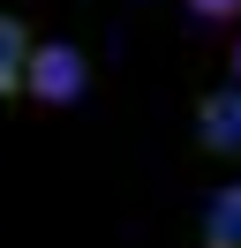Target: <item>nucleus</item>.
I'll use <instances>...</instances> for the list:
<instances>
[{"label":"nucleus","mask_w":241,"mask_h":248,"mask_svg":"<svg viewBox=\"0 0 241 248\" xmlns=\"http://www.w3.org/2000/svg\"><path fill=\"white\" fill-rule=\"evenodd\" d=\"M90 91V53L75 38H38L30 53V76H23V98L30 106H75Z\"/></svg>","instance_id":"obj_1"},{"label":"nucleus","mask_w":241,"mask_h":248,"mask_svg":"<svg viewBox=\"0 0 241 248\" xmlns=\"http://www.w3.org/2000/svg\"><path fill=\"white\" fill-rule=\"evenodd\" d=\"M189 16L204 23V31H234V23H241V0H189Z\"/></svg>","instance_id":"obj_5"},{"label":"nucleus","mask_w":241,"mask_h":248,"mask_svg":"<svg viewBox=\"0 0 241 248\" xmlns=\"http://www.w3.org/2000/svg\"><path fill=\"white\" fill-rule=\"evenodd\" d=\"M196 151H211V158H241V91H234V83L196 91Z\"/></svg>","instance_id":"obj_2"},{"label":"nucleus","mask_w":241,"mask_h":248,"mask_svg":"<svg viewBox=\"0 0 241 248\" xmlns=\"http://www.w3.org/2000/svg\"><path fill=\"white\" fill-rule=\"evenodd\" d=\"M30 53H38V31H30L23 16H8V8H0V106H15V98H23Z\"/></svg>","instance_id":"obj_3"},{"label":"nucleus","mask_w":241,"mask_h":248,"mask_svg":"<svg viewBox=\"0 0 241 248\" xmlns=\"http://www.w3.org/2000/svg\"><path fill=\"white\" fill-rule=\"evenodd\" d=\"M196 248H241V188H219L196 218Z\"/></svg>","instance_id":"obj_4"},{"label":"nucleus","mask_w":241,"mask_h":248,"mask_svg":"<svg viewBox=\"0 0 241 248\" xmlns=\"http://www.w3.org/2000/svg\"><path fill=\"white\" fill-rule=\"evenodd\" d=\"M226 76H234V91H241V31H234V46H226Z\"/></svg>","instance_id":"obj_6"}]
</instances>
